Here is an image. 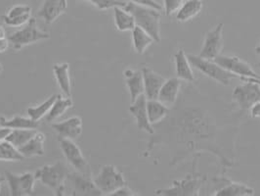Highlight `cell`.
Instances as JSON below:
<instances>
[{
    "mask_svg": "<svg viewBox=\"0 0 260 196\" xmlns=\"http://www.w3.org/2000/svg\"><path fill=\"white\" fill-rule=\"evenodd\" d=\"M133 15L136 26L142 27L156 42H160V11L128 2L123 7Z\"/></svg>",
    "mask_w": 260,
    "mask_h": 196,
    "instance_id": "6da1fadb",
    "label": "cell"
},
{
    "mask_svg": "<svg viewBox=\"0 0 260 196\" xmlns=\"http://www.w3.org/2000/svg\"><path fill=\"white\" fill-rule=\"evenodd\" d=\"M70 172L65 163L59 161L53 165H47L39 168L35 173L37 181L44 186L50 188L57 196L64 195L66 182Z\"/></svg>",
    "mask_w": 260,
    "mask_h": 196,
    "instance_id": "7a4b0ae2",
    "label": "cell"
},
{
    "mask_svg": "<svg viewBox=\"0 0 260 196\" xmlns=\"http://www.w3.org/2000/svg\"><path fill=\"white\" fill-rule=\"evenodd\" d=\"M192 67H195L198 71L206 75L208 78L214 79L223 86H229L231 79L239 78L234 74L228 72L221 66L215 63L213 60L203 58L198 55H187Z\"/></svg>",
    "mask_w": 260,
    "mask_h": 196,
    "instance_id": "3957f363",
    "label": "cell"
},
{
    "mask_svg": "<svg viewBox=\"0 0 260 196\" xmlns=\"http://www.w3.org/2000/svg\"><path fill=\"white\" fill-rule=\"evenodd\" d=\"M50 35L43 32L38 26V22L35 18H30L25 26L9 36V42L13 45L14 49L20 50L22 47L28 44L36 43L40 40L48 39Z\"/></svg>",
    "mask_w": 260,
    "mask_h": 196,
    "instance_id": "277c9868",
    "label": "cell"
},
{
    "mask_svg": "<svg viewBox=\"0 0 260 196\" xmlns=\"http://www.w3.org/2000/svg\"><path fill=\"white\" fill-rule=\"evenodd\" d=\"M96 186L103 195H110L119 187L125 185L123 175L113 165H105L94 179Z\"/></svg>",
    "mask_w": 260,
    "mask_h": 196,
    "instance_id": "5b68a950",
    "label": "cell"
},
{
    "mask_svg": "<svg viewBox=\"0 0 260 196\" xmlns=\"http://www.w3.org/2000/svg\"><path fill=\"white\" fill-rule=\"evenodd\" d=\"M241 79L245 80V83L236 87L232 96L242 110H249L252 105L260 101V85L249 78Z\"/></svg>",
    "mask_w": 260,
    "mask_h": 196,
    "instance_id": "8992f818",
    "label": "cell"
},
{
    "mask_svg": "<svg viewBox=\"0 0 260 196\" xmlns=\"http://www.w3.org/2000/svg\"><path fill=\"white\" fill-rule=\"evenodd\" d=\"M5 179L8 183L12 196H29L35 192L36 176L31 173H24L15 175L13 173L6 172Z\"/></svg>",
    "mask_w": 260,
    "mask_h": 196,
    "instance_id": "52a82bcc",
    "label": "cell"
},
{
    "mask_svg": "<svg viewBox=\"0 0 260 196\" xmlns=\"http://www.w3.org/2000/svg\"><path fill=\"white\" fill-rule=\"evenodd\" d=\"M213 61L239 78H260V76L252 70V68L247 62L237 56H227L220 54Z\"/></svg>",
    "mask_w": 260,
    "mask_h": 196,
    "instance_id": "ba28073f",
    "label": "cell"
},
{
    "mask_svg": "<svg viewBox=\"0 0 260 196\" xmlns=\"http://www.w3.org/2000/svg\"><path fill=\"white\" fill-rule=\"evenodd\" d=\"M59 143L67 161L79 173L88 174V163L85 157L83 156L80 148L73 142V139L59 137Z\"/></svg>",
    "mask_w": 260,
    "mask_h": 196,
    "instance_id": "9c48e42d",
    "label": "cell"
},
{
    "mask_svg": "<svg viewBox=\"0 0 260 196\" xmlns=\"http://www.w3.org/2000/svg\"><path fill=\"white\" fill-rule=\"evenodd\" d=\"M223 26L224 25L220 23L208 32L199 56L209 60H214L221 54L223 48Z\"/></svg>",
    "mask_w": 260,
    "mask_h": 196,
    "instance_id": "30bf717a",
    "label": "cell"
},
{
    "mask_svg": "<svg viewBox=\"0 0 260 196\" xmlns=\"http://www.w3.org/2000/svg\"><path fill=\"white\" fill-rule=\"evenodd\" d=\"M202 182L198 179L187 178L183 181H177L172 183V186L165 189L156 190V194L159 195H179L193 196L198 195Z\"/></svg>",
    "mask_w": 260,
    "mask_h": 196,
    "instance_id": "8fae6325",
    "label": "cell"
},
{
    "mask_svg": "<svg viewBox=\"0 0 260 196\" xmlns=\"http://www.w3.org/2000/svg\"><path fill=\"white\" fill-rule=\"evenodd\" d=\"M68 181L72 183L74 191L78 195L100 196L103 195L100 189L96 186L94 180L87 174L72 173L68 177Z\"/></svg>",
    "mask_w": 260,
    "mask_h": 196,
    "instance_id": "7c38bea8",
    "label": "cell"
},
{
    "mask_svg": "<svg viewBox=\"0 0 260 196\" xmlns=\"http://www.w3.org/2000/svg\"><path fill=\"white\" fill-rule=\"evenodd\" d=\"M129 112L135 118L136 124L139 130L153 134L155 131L152 124L149 121L147 113V97L145 94L140 95L129 107Z\"/></svg>",
    "mask_w": 260,
    "mask_h": 196,
    "instance_id": "4fadbf2b",
    "label": "cell"
},
{
    "mask_svg": "<svg viewBox=\"0 0 260 196\" xmlns=\"http://www.w3.org/2000/svg\"><path fill=\"white\" fill-rule=\"evenodd\" d=\"M144 80V94L147 99H157L158 92L167 78L158 75L152 69L145 67L142 70Z\"/></svg>",
    "mask_w": 260,
    "mask_h": 196,
    "instance_id": "5bb4252c",
    "label": "cell"
},
{
    "mask_svg": "<svg viewBox=\"0 0 260 196\" xmlns=\"http://www.w3.org/2000/svg\"><path fill=\"white\" fill-rule=\"evenodd\" d=\"M68 9V0H44L39 17L42 18L45 24L54 23Z\"/></svg>",
    "mask_w": 260,
    "mask_h": 196,
    "instance_id": "9a60e30c",
    "label": "cell"
},
{
    "mask_svg": "<svg viewBox=\"0 0 260 196\" xmlns=\"http://www.w3.org/2000/svg\"><path fill=\"white\" fill-rule=\"evenodd\" d=\"M52 128L60 137L76 139L82 133V119L78 116L70 118L60 123H54Z\"/></svg>",
    "mask_w": 260,
    "mask_h": 196,
    "instance_id": "2e32d148",
    "label": "cell"
},
{
    "mask_svg": "<svg viewBox=\"0 0 260 196\" xmlns=\"http://www.w3.org/2000/svg\"><path fill=\"white\" fill-rule=\"evenodd\" d=\"M180 88H181L180 78H170L169 79H166L160 91L158 92L157 99L168 107L172 106L177 100Z\"/></svg>",
    "mask_w": 260,
    "mask_h": 196,
    "instance_id": "e0dca14e",
    "label": "cell"
},
{
    "mask_svg": "<svg viewBox=\"0 0 260 196\" xmlns=\"http://www.w3.org/2000/svg\"><path fill=\"white\" fill-rule=\"evenodd\" d=\"M125 82L130 94V101L133 103L140 95L144 94V80L142 71H133L128 69L124 71Z\"/></svg>",
    "mask_w": 260,
    "mask_h": 196,
    "instance_id": "ac0fdd59",
    "label": "cell"
},
{
    "mask_svg": "<svg viewBox=\"0 0 260 196\" xmlns=\"http://www.w3.org/2000/svg\"><path fill=\"white\" fill-rule=\"evenodd\" d=\"M174 61H175V72L177 75V78L192 82L195 80V75L192 69V65L188 59V56L186 55L183 49H179L174 55Z\"/></svg>",
    "mask_w": 260,
    "mask_h": 196,
    "instance_id": "d6986e66",
    "label": "cell"
},
{
    "mask_svg": "<svg viewBox=\"0 0 260 196\" xmlns=\"http://www.w3.org/2000/svg\"><path fill=\"white\" fill-rule=\"evenodd\" d=\"M44 143H45L44 133L38 131L36 133V135L29 142H27L25 145L20 147L19 150L25 158L43 156L44 155Z\"/></svg>",
    "mask_w": 260,
    "mask_h": 196,
    "instance_id": "ffe728a7",
    "label": "cell"
},
{
    "mask_svg": "<svg viewBox=\"0 0 260 196\" xmlns=\"http://www.w3.org/2000/svg\"><path fill=\"white\" fill-rule=\"evenodd\" d=\"M53 72L61 91L67 97H72V82L70 76V64L60 63L53 66Z\"/></svg>",
    "mask_w": 260,
    "mask_h": 196,
    "instance_id": "44dd1931",
    "label": "cell"
},
{
    "mask_svg": "<svg viewBox=\"0 0 260 196\" xmlns=\"http://www.w3.org/2000/svg\"><path fill=\"white\" fill-rule=\"evenodd\" d=\"M202 0H187L176 12V20L179 22H188L201 13L203 9Z\"/></svg>",
    "mask_w": 260,
    "mask_h": 196,
    "instance_id": "7402d4cb",
    "label": "cell"
},
{
    "mask_svg": "<svg viewBox=\"0 0 260 196\" xmlns=\"http://www.w3.org/2000/svg\"><path fill=\"white\" fill-rule=\"evenodd\" d=\"M114 17L115 25L119 32H128L132 31L135 26V19L132 14L126 11L123 7H114Z\"/></svg>",
    "mask_w": 260,
    "mask_h": 196,
    "instance_id": "603a6c76",
    "label": "cell"
},
{
    "mask_svg": "<svg viewBox=\"0 0 260 196\" xmlns=\"http://www.w3.org/2000/svg\"><path fill=\"white\" fill-rule=\"evenodd\" d=\"M2 127L10 128L11 130H37L39 127V122L29 117L15 116L12 119L1 118Z\"/></svg>",
    "mask_w": 260,
    "mask_h": 196,
    "instance_id": "cb8c5ba5",
    "label": "cell"
},
{
    "mask_svg": "<svg viewBox=\"0 0 260 196\" xmlns=\"http://www.w3.org/2000/svg\"><path fill=\"white\" fill-rule=\"evenodd\" d=\"M131 32L133 47L138 54H143L146 49L155 41L154 39L140 26H135Z\"/></svg>",
    "mask_w": 260,
    "mask_h": 196,
    "instance_id": "d4e9b609",
    "label": "cell"
},
{
    "mask_svg": "<svg viewBox=\"0 0 260 196\" xmlns=\"http://www.w3.org/2000/svg\"><path fill=\"white\" fill-rule=\"evenodd\" d=\"M147 113L152 125L160 122L169 114V107L158 99H147Z\"/></svg>",
    "mask_w": 260,
    "mask_h": 196,
    "instance_id": "484cf974",
    "label": "cell"
},
{
    "mask_svg": "<svg viewBox=\"0 0 260 196\" xmlns=\"http://www.w3.org/2000/svg\"><path fill=\"white\" fill-rule=\"evenodd\" d=\"M73 107V100L71 97H62L61 95L57 96L49 113L45 116L46 121L49 123L55 122L57 119L62 117L66 112Z\"/></svg>",
    "mask_w": 260,
    "mask_h": 196,
    "instance_id": "4316f807",
    "label": "cell"
},
{
    "mask_svg": "<svg viewBox=\"0 0 260 196\" xmlns=\"http://www.w3.org/2000/svg\"><path fill=\"white\" fill-rule=\"evenodd\" d=\"M254 189L247 184L239 183H230L217 190L214 196H252Z\"/></svg>",
    "mask_w": 260,
    "mask_h": 196,
    "instance_id": "83f0119b",
    "label": "cell"
},
{
    "mask_svg": "<svg viewBox=\"0 0 260 196\" xmlns=\"http://www.w3.org/2000/svg\"><path fill=\"white\" fill-rule=\"evenodd\" d=\"M25 157L22 155L20 150L13 144L7 141L0 142V161L6 162H19Z\"/></svg>",
    "mask_w": 260,
    "mask_h": 196,
    "instance_id": "f1b7e54d",
    "label": "cell"
},
{
    "mask_svg": "<svg viewBox=\"0 0 260 196\" xmlns=\"http://www.w3.org/2000/svg\"><path fill=\"white\" fill-rule=\"evenodd\" d=\"M57 96H58L57 94H54V95H51L48 99H46L43 103L39 104V106L29 107L26 111L28 117L31 118L32 120H35L37 122H39V120H41L42 118L45 117L49 113L55 100L57 99Z\"/></svg>",
    "mask_w": 260,
    "mask_h": 196,
    "instance_id": "f546056e",
    "label": "cell"
},
{
    "mask_svg": "<svg viewBox=\"0 0 260 196\" xmlns=\"http://www.w3.org/2000/svg\"><path fill=\"white\" fill-rule=\"evenodd\" d=\"M38 132L37 130H12L6 141L13 144L18 149L29 142Z\"/></svg>",
    "mask_w": 260,
    "mask_h": 196,
    "instance_id": "4dcf8cb0",
    "label": "cell"
},
{
    "mask_svg": "<svg viewBox=\"0 0 260 196\" xmlns=\"http://www.w3.org/2000/svg\"><path fill=\"white\" fill-rule=\"evenodd\" d=\"M84 1L90 2L99 10H108L110 8H114L117 6L124 7L126 5L125 2L119 1V0H84Z\"/></svg>",
    "mask_w": 260,
    "mask_h": 196,
    "instance_id": "1f68e13d",
    "label": "cell"
},
{
    "mask_svg": "<svg viewBox=\"0 0 260 196\" xmlns=\"http://www.w3.org/2000/svg\"><path fill=\"white\" fill-rule=\"evenodd\" d=\"M31 13L26 14L23 16H19V17H14V18H9L6 15L2 16V20L3 22L10 26H21L23 25H26V23L29 21V19L31 18Z\"/></svg>",
    "mask_w": 260,
    "mask_h": 196,
    "instance_id": "d6a6232c",
    "label": "cell"
},
{
    "mask_svg": "<svg viewBox=\"0 0 260 196\" xmlns=\"http://www.w3.org/2000/svg\"><path fill=\"white\" fill-rule=\"evenodd\" d=\"M182 4L183 0H164L165 12L168 16L176 13L180 9Z\"/></svg>",
    "mask_w": 260,
    "mask_h": 196,
    "instance_id": "836d02e7",
    "label": "cell"
},
{
    "mask_svg": "<svg viewBox=\"0 0 260 196\" xmlns=\"http://www.w3.org/2000/svg\"><path fill=\"white\" fill-rule=\"evenodd\" d=\"M29 13H31V8L28 5H16L8 11L6 16L9 18H14Z\"/></svg>",
    "mask_w": 260,
    "mask_h": 196,
    "instance_id": "e575fe53",
    "label": "cell"
},
{
    "mask_svg": "<svg viewBox=\"0 0 260 196\" xmlns=\"http://www.w3.org/2000/svg\"><path fill=\"white\" fill-rule=\"evenodd\" d=\"M130 2L135 3L137 5H141V6H147V7L156 9L160 12L162 10V6L160 4H158L155 0H130Z\"/></svg>",
    "mask_w": 260,
    "mask_h": 196,
    "instance_id": "d590c367",
    "label": "cell"
},
{
    "mask_svg": "<svg viewBox=\"0 0 260 196\" xmlns=\"http://www.w3.org/2000/svg\"><path fill=\"white\" fill-rule=\"evenodd\" d=\"M137 195L136 193H134L129 187H127L126 185H123L121 187H119L115 192H113L112 194L109 196H134Z\"/></svg>",
    "mask_w": 260,
    "mask_h": 196,
    "instance_id": "8d00e7d4",
    "label": "cell"
},
{
    "mask_svg": "<svg viewBox=\"0 0 260 196\" xmlns=\"http://www.w3.org/2000/svg\"><path fill=\"white\" fill-rule=\"evenodd\" d=\"M249 113L250 116L254 119H259L260 118V101L254 103L250 108H249Z\"/></svg>",
    "mask_w": 260,
    "mask_h": 196,
    "instance_id": "74e56055",
    "label": "cell"
},
{
    "mask_svg": "<svg viewBox=\"0 0 260 196\" xmlns=\"http://www.w3.org/2000/svg\"><path fill=\"white\" fill-rule=\"evenodd\" d=\"M12 130L7 127H0V142L6 141L7 136L10 134Z\"/></svg>",
    "mask_w": 260,
    "mask_h": 196,
    "instance_id": "f35d334b",
    "label": "cell"
},
{
    "mask_svg": "<svg viewBox=\"0 0 260 196\" xmlns=\"http://www.w3.org/2000/svg\"><path fill=\"white\" fill-rule=\"evenodd\" d=\"M9 39L7 38L0 39V53H4L7 51L8 47H9Z\"/></svg>",
    "mask_w": 260,
    "mask_h": 196,
    "instance_id": "ab89813d",
    "label": "cell"
},
{
    "mask_svg": "<svg viewBox=\"0 0 260 196\" xmlns=\"http://www.w3.org/2000/svg\"><path fill=\"white\" fill-rule=\"evenodd\" d=\"M6 38V33H5V30L2 26H0V39H4Z\"/></svg>",
    "mask_w": 260,
    "mask_h": 196,
    "instance_id": "60d3db41",
    "label": "cell"
},
{
    "mask_svg": "<svg viewBox=\"0 0 260 196\" xmlns=\"http://www.w3.org/2000/svg\"><path fill=\"white\" fill-rule=\"evenodd\" d=\"M255 53L260 57V40L258 41V44L255 46Z\"/></svg>",
    "mask_w": 260,
    "mask_h": 196,
    "instance_id": "b9f144b4",
    "label": "cell"
},
{
    "mask_svg": "<svg viewBox=\"0 0 260 196\" xmlns=\"http://www.w3.org/2000/svg\"><path fill=\"white\" fill-rule=\"evenodd\" d=\"M4 181H6V179H5V178H4V177H1V176H0V184H1V183H3V182H4Z\"/></svg>",
    "mask_w": 260,
    "mask_h": 196,
    "instance_id": "7bdbcfd3",
    "label": "cell"
},
{
    "mask_svg": "<svg viewBox=\"0 0 260 196\" xmlns=\"http://www.w3.org/2000/svg\"><path fill=\"white\" fill-rule=\"evenodd\" d=\"M2 70H3V67L0 64V72H2Z\"/></svg>",
    "mask_w": 260,
    "mask_h": 196,
    "instance_id": "ee69618b",
    "label": "cell"
},
{
    "mask_svg": "<svg viewBox=\"0 0 260 196\" xmlns=\"http://www.w3.org/2000/svg\"><path fill=\"white\" fill-rule=\"evenodd\" d=\"M1 118L2 117H0V127H2V125H1Z\"/></svg>",
    "mask_w": 260,
    "mask_h": 196,
    "instance_id": "f6af8a7d",
    "label": "cell"
},
{
    "mask_svg": "<svg viewBox=\"0 0 260 196\" xmlns=\"http://www.w3.org/2000/svg\"><path fill=\"white\" fill-rule=\"evenodd\" d=\"M0 191H1V188H0Z\"/></svg>",
    "mask_w": 260,
    "mask_h": 196,
    "instance_id": "bcb514c9",
    "label": "cell"
}]
</instances>
